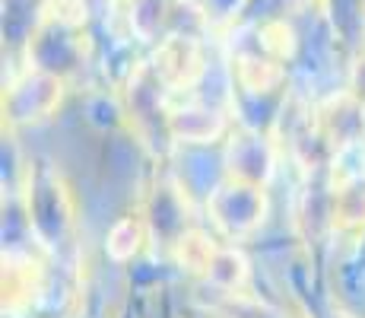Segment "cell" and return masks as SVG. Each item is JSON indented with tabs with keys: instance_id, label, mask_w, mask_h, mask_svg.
I'll return each mask as SVG.
<instances>
[]
</instances>
